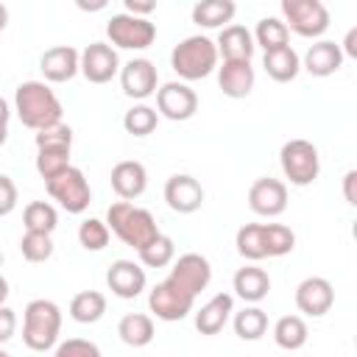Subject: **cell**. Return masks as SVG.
I'll list each match as a JSON object with an SVG mask.
<instances>
[{
    "label": "cell",
    "mask_w": 357,
    "mask_h": 357,
    "mask_svg": "<svg viewBox=\"0 0 357 357\" xmlns=\"http://www.w3.org/2000/svg\"><path fill=\"white\" fill-rule=\"evenodd\" d=\"M14 112L20 117V123L31 131H42L47 126L61 123L64 106L59 100V95L50 89V84L45 81H22L14 89Z\"/></svg>",
    "instance_id": "6da1fadb"
},
{
    "label": "cell",
    "mask_w": 357,
    "mask_h": 357,
    "mask_svg": "<svg viewBox=\"0 0 357 357\" xmlns=\"http://www.w3.org/2000/svg\"><path fill=\"white\" fill-rule=\"evenodd\" d=\"M106 226L120 243H126L134 251L145 248L156 234H162L156 226V218L148 209L134 206L131 201H114L106 209Z\"/></svg>",
    "instance_id": "7a4b0ae2"
},
{
    "label": "cell",
    "mask_w": 357,
    "mask_h": 357,
    "mask_svg": "<svg viewBox=\"0 0 357 357\" xmlns=\"http://www.w3.org/2000/svg\"><path fill=\"white\" fill-rule=\"evenodd\" d=\"M220 64V56H218V47L209 36L204 33H192V36H184L173 53H170V67L173 73L190 84V81H201L206 75H212Z\"/></svg>",
    "instance_id": "3957f363"
},
{
    "label": "cell",
    "mask_w": 357,
    "mask_h": 357,
    "mask_svg": "<svg viewBox=\"0 0 357 357\" xmlns=\"http://www.w3.org/2000/svg\"><path fill=\"white\" fill-rule=\"evenodd\" d=\"M61 335V310L50 298H33L22 310V343L31 351L56 349Z\"/></svg>",
    "instance_id": "277c9868"
},
{
    "label": "cell",
    "mask_w": 357,
    "mask_h": 357,
    "mask_svg": "<svg viewBox=\"0 0 357 357\" xmlns=\"http://www.w3.org/2000/svg\"><path fill=\"white\" fill-rule=\"evenodd\" d=\"M45 190H47V195H50L64 212H70V215H81V212H86L89 204H92V187H89V181H86L84 170L75 167V165H70V167H64L59 176L47 178V181H45Z\"/></svg>",
    "instance_id": "5b68a950"
},
{
    "label": "cell",
    "mask_w": 357,
    "mask_h": 357,
    "mask_svg": "<svg viewBox=\"0 0 357 357\" xmlns=\"http://www.w3.org/2000/svg\"><path fill=\"white\" fill-rule=\"evenodd\" d=\"M279 165L284 178L296 187H310L321 173V156L310 139H287L279 151Z\"/></svg>",
    "instance_id": "8992f818"
},
{
    "label": "cell",
    "mask_w": 357,
    "mask_h": 357,
    "mask_svg": "<svg viewBox=\"0 0 357 357\" xmlns=\"http://www.w3.org/2000/svg\"><path fill=\"white\" fill-rule=\"evenodd\" d=\"M282 17L284 28L304 39H318L329 28V11L321 0H282Z\"/></svg>",
    "instance_id": "52a82bcc"
},
{
    "label": "cell",
    "mask_w": 357,
    "mask_h": 357,
    "mask_svg": "<svg viewBox=\"0 0 357 357\" xmlns=\"http://www.w3.org/2000/svg\"><path fill=\"white\" fill-rule=\"evenodd\" d=\"M106 36L109 45L117 50H145L156 39V25L145 17H131L126 11L112 14L106 22Z\"/></svg>",
    "instance_id": "ba28073f"
},
{
    "label": "cell",
    "mask_w": 357,
    "mask_h": 357,
    "mask_svg": "<svg viewBox=\"0 0 357 357\" xmlns=\"http://www.w3.org/2000/svg\"><path fill=\"white\" fill-rule=\"evenodd\" d=\"M192 304H195V298L187 293V290H181L173 279H162V282H156L153 287H151V293H148V310L159 318V321H167V324H173V321H184L190 312H192Z\"/></svg>",
    "instance_id": "9c48e42d"
},
{
    "label": "cell",
    "mask_w": 357,
    "mask_h": 357,
    "mask_svg": "<svg viewBox=\"0 0 357 357\" xmlns=\"http://www.w3.org/2000/svg\"><path fill=\"white\" fill-rule=\"evenodd\" d=\"M198 112V95L184 81H167L156 89V114L167 117L173 123H184L195 117Z\"/></svg>",
    "instance_id": "30bf717a"
},
{
    "label": "cell",
    "mask_w": 357,
    "mask_h": 357,
    "mask_svg": "<svg viewBox=\"0 0 357 357\" xmlns=\"http://www.w3.org/2000/svg\"><path fill=\"white\" fill-rule=\"evenodd\" d=\"M167 279H173L181 290H187L192 298H198V293L206 290L209 282H212V265H209V259L204 254L187 251V254H181L178 259L170 262Z\"/></svg>",
    "instance_id": "8fae6325"
},
{
    "label": "cell",
    "mask_w": 357,
    "mask_h": 357,
    "mask_svg": "<svg viewBox=\"0 0 357 357\" xmlns=\"http://www.w3.org/2000/svg\"><path fill=\"white\" fill-rule=\"evenodd\" d=\"M120 86H123V95L126 98H134V100H145L151 95H156L159 89V70L151 59H131L126 64H120Z\"/></svg>",
    "instance_id": "7c38bea8"
},
{
    "label": "cell",
    "mask_w": 357,
    "mask_h": 357,
    "mask_svg": "<svg viewBox=\"0 0 357 357\" xmlns=\"http://www.w3.org/2000/svg\"><path fill=\"white\" fill-rule=\"evenodd\" d=\"M81 75L89 84H109L120 75V56L109 42H89L81 50Z\"/></svg>",
    "instance_id": "4fadbf2b"
},
{
    "label": "cell",
    "mask_w": 357,
    "mask_h": 357,
    "mask_svg": "<svg viewBox=\"0 0 357 357\" xmlns=\"http://www.w3.org/2000/svg\"><path fill=\"white\" fill-rule=\"evenodd\" d=\"M248 206L259 218H279L287 209V184L271 176L257 178L248 187Z\"/></svg>",
    "instance_id": "5bb4252c"
},
{
    "label": "cell",
    "mask_w": 357,
    "mask_h": 357,
    "mask_svg": "<svg viewBox=\"0 0 357 357\" xmlns=\"http://www.w3.org/2000/svg\"><path fill=\"white\" fill-rule=\"evenodd\" d=\"M39 70L45 75V84H67L81 73V50H75L73 45L47 47L39 56Z\"/></svg>",
    "instance_id": "9a60e30c"
},
{
    "label": "cell",
    "mask_w": 357,
    "mask_h": 357,
    "mask_svg": "<svg viewBox=\"0 0 357 357\" xmlns=\"http://www.w3.org/2000/svg\"><path fill=\"white\" fill-rule=\"evenodd\" d=\"M293 298H296L298 312H304L310 318H321L335 304V287L324 276H307V279H301L296 284V296Z\"/></svg>",
    "instance_id": "2e32d148"
},
{
    "label": "cell",
    "mask_w": 357,
    "mask_h": 357,
    "mask_svg": "<svg viewBox=\"0 0 357 357\" xmlns=\"http://www.w3.org/2000/svg\"><path fill=\"white\" fill-rule=\"evenodd\" d=\"M165 204L178 215H192L204 204V187L190 173H173L165 181Z\"/></svg>",
    "instance_id": "e0dca14e"
},
{
    "label": "cell",
    "mask_w": 357,
    "mask_h": 357,
    "mask_svg": "<svg viewBox=\"0 0 357 357\" xmlns=\"http://www.w3.org/2000/svg\"><path fill=\"white\" fill-rule=\"evenodd\" d=\"M145 268L134 259H114L106 271V287L117 298H137L145 290Z\"/></svg>",
    "instance_id": "ac0fdd59"
},
{
    "label": "cell",
    "mask_w": 357,
    "mask_h": 357,
    "mask_svg": "<svg viewBox=\"0 0 357 357\" xmlns=\"http://www.w3.org/2000/svg\"><path fill=\"white\" fill-rule=\"evenodd\" d=\"M109 181H112V190L117 192L120 201H134L148 190V170L137 159H123L112 167Z\"/></svg>",
    "instance_id": "d6986e66"
},
{
    "label": "cell",
    "mask_w": 357,
    "mask_h": 357,
    "mask_svg": "<svg viewBox=\"0 0 357 357\" xmlns=\"http://www.w3.org/2000/svg\"><path fill=\"white\" fill-rule=\"evenodd\" d=\"M343 67V53H340V45L332 42V39H318L307 47L304 59H301V70H307L310 75L315 78H326V75H335L337 70Z\"/></svg>",
    "instance_id": "ffe728a7"
},
{
    "label": "cell",
    "mask_w": 357,
    "mask_h": 357,
    "mask_svg": "<svg viewBox=\"0 0 357 357\" xmlns=\"http://www.w3.org/2000/svg\"><path fill=\"white\" fill-rule=\"evenodd\" d=\"M218 86L226 98H248L257 81V73L251 61H220L218 64Z\"/></svg>",
    "instance_id": "44dd1931"
},
{
    "label": "cell",
    "mask_w": 357,
    "mask_h": 357,
    "mask_svg": "<svg viewBox=\"0 0 357 357\" xmlns=\"http://www.w3.org/2000/svg\"><path fill=\"white\" fill-rule=\"evenodd\" d=\"M215 47H218V56L223 61H251V56L257 50L254 36H251V31L245 25H226V28H220Z\"/></svg>",
    "instance_id": "7402d4cb"
},
{
    "label": "cell",
    "mask_w": 357,
    "mask_h": 357,
    "mask_svg": "<svg viewBox=\"0 0 357 357\" xmlns=\"http://www.w3.org/2000/svg\"><path fill=\"white\" fill-rule=\"evenodd\" d=\"M234 312V296L231 293H215L206 304H201V310L195 312V329L201 335H218L223 332V326L229 324Z\"/></svg>",
    "instance_id": "603a6c76"
},
{
    "label": "cell",
    "mask_w": 357,
    "mask_h": 357,
    "mask_svg": "<svg viewBox=\"0 0 357 357\" xmlns=\"http://www.w3.org/2000/svg\"><path fill=\"white\" fill-rule=\"evenodd\" d=\"M231 287H234V296L243 298L245 304H259L271 293V276L259 265H243L237 268Z\"/></svg>",
    "instance_id": "cb8c5ba5"
},
{
    "label": "cell",
    "mask_w": 357,
    "mask_h": 357,
    "mask_svg": "<svg viewBox=\"0 0 357 357\" xmlns=\"http://www.w3.org/2000/svg\"><path fill=\"white\" fill-rule=\"evenodd\" d=\"M262 67H265L268 78H273L276 84H287L301 73V56L287 45V47L262 53Z\"/></svg>",
    "instance_id": "d4e9b609"
},
{
    "label": "cell",
    "mask_w": 357,
    "mask_h": 357,
    "mask_svg": "<svg viewBox=\"0 0 357 357\" xmlns=\"http://www.w3.org/2000/svg\"><path fill=\"white\" fill-rule=\"evenodd\" d=\"M117 335L126 346L131 349H142L153 340L156 335V326H153V318L145 315V312H126L117 324Z\"/></svg>",
    "instance_id": "484cf974"
},
{
    "label": "cell",
    "mask_w": 357,
    "mask_h": 357,
    "mask_svg": "<svg viewBox=\"0 0 357 357\" xmlns=\"http://www.w3.org/2000/svg\"><path fill=\"white\" fill-rule=\"evenodd\" d=\"M237 14V6L231 0H201L192 6V22L198 28H226Z\"/></svg>",
    "instance_id": "4316f807"
},
{
    "label": "cell",
    "mask_w": 357,
    "mask_h": 357,
    "mask_svg": "<svg viewBox=\"0 0 357 357\" xmlns=\"http://www.w3.org/2000/svg\"><path fill=\"white\" fill-rule=\"evenodd\" d=\"M310 337L307 321L301 315H282L273 324V343L284 351H298Z\"/></svg>",
    "instance_id": "83f0119b"
},
{
    "label": "cell",
    "mask_w": 357,
    "mask_h": 357,
    "mask_svg": "<svg viewBox=\"0 0 357 357\" xmlns=\"http://www.w3.org/2000/svg\"><path fill=\"white\" fill-rule=\"evenodd\" d=\"M106 315V296L100 290H81L70 301V318L75 324H98Z\"/></svg>",
    "instance_id": "f1b7e54d"
},
{
    "label": "cell",
    "mask_w": 357,
    "mask_h": 357,
    "mask_svg": "<svg viewBox=\"0 0 357 357\" xmlns=\"http://www.w3.org/2000/svg\"><path fill=\"white\" fill-rule=\"evenodd\" d=\"M231 326L240 340H259L268 332V312L257 304H248L231 315Z\"/></svg>",
    "instance_id": "f546056e"
},
{
    "label": "cell",
    "mask_w": 357,
    "mask_h": 357,
    "mask_svg": "<svg viewBox=\"0 0 357 357\" xmlns=\"http://www.w3.org/2000/svg\"><path fill=\"white\" fill-rule=\"evenodd\" d=\"M254 45L262 47L265 53L271 50H279V47H287L290 45V31L284 28V22L279 17H262L254 28Z\"/></svg>",
    "instance_id": "4dcf8cb0"
},
{
    "label": "cell",
    "mask_w": 357,
    "mask_h": 357,
    "mask_svg": "<svg viewBox=\"0 0 357 357\" xmlns=\"http://www.w3.org/2000/svg\"><path fill=\"white\" fill-rule=\"evenodd\" d=\"M22 226H25V231L53 234L56 226H59V212L50 201H31L22 209Z\"/></svg>",
    "instance_id": "1f68e13d"
},
{
    "label": "cell",
    "mask_w": 357,
    "mask_h": 357,
    "mask_svg": "<svg viewBox=\"0 0 357 357\" xmlns=\"http://www.w3.org/2000/svg\"><path fill=\"white\" fill-rule=\"evenodd\" d=\"M234 245L237 254L248 262H259L265 259V240H262V223H245L237 229L234 234Z\"/></svg>",
    "instance_id": "d6a6232c"
},
{
    "label": "cell",
    "mask_w": 357,
    "mask_h": 357,
    "mask_svg": "<svg viewBox=\"0 0 357 357\" xmlns=\"http://www.w3.org/2000/svg\"><path fill=\"white\" fill-rule=\"evenodd\" d=\"M137 257H139V265L145 268H167L176 259V243L167 234H156L145 248L137 251Z\"/></svg>",
    "instance_id": "836d02e7"
},
{
    "label": "cell",
    "mask_w": 357,
    "mask_h": 357,
    "mask_svg": "<svg viewBox=\"0 0 357 357\" xmlns=\"http://www.w3.org/2000/svg\"><path fill=\"white\" fill-rule=\"evenodd\" d=\"M156 123H159V114H156V109L148 106V103H134V106L123 114V128H126V134H131V137H148V134H153V131H156Z\"/></svg>",
    "instance_id": "e575fe53"
},
{
    "label": "cell",
    "mask_w": 357,
    "mask_h": 357,
    "mask_svg": "<svg viewBox=\"0 0 357 357\" xmlns=\"http://www.w3.org/2000/svg\"><path fill=\"white\" fill-rule=\"evenodd\" d=\"M262 240H265V257H284L296 248V234L284 223H262Z\"/></svg>",
    "instance_id": "d590c367"
},
{
    "label": "cell",
    "mask_w": 357,
    "mask_h": 357,
    "mask_svg": "<svg viewBox=\"0 0 357 357\" xmlns=\"http://www.w3.org/2000/svg\"><path fill=\"white\" fill-rule=\"evenodd\" d=\"M36 151H73V128L61 120L56 126H47L33 134Z\"/></svg>",
    "instance_id": "8d00e7d4"
},
{
    "label": "cell",
    "mask_w": 357,
    "mask_h": 357,
    "mask_svg": "<svg viewBox=\"0 0 357 357\" xmlns=\"http://www.w3.org/2000/svg\"><path fill=\"white\" fill-rule=\"evenodd\" d=\"M109 237H112V231H109L106 220H100V218H84L78 226V243L86 251H103L109 245Z\"/></svg>",
    "instance_id": "74e56055"
},
{
    "label": "cell",
    "mask_w": 357,
    "mask_h": 357,
    "mask_svg": "<svg viewBox=\"0 0 357 357\" xmlns=\"http://www.w3.org/2000/svg\"><path fill=\"white\" fill-rule=\"evenodd\" d=\"M20 251L28 262H47L53 257V237L39 231H25L20 237Z\"/></svg>",
    "instance_id": "f35d334b"
},
{
    "label": "cell",
    "mask_w": 357,
    "mask_h": 357,
    "mask_svg": "<svg viewBox=\"0 0 357 357\" xmlns=\"http://www.w3.org/2000/svg\"><path fill=\"white\" fill-rule=\"evenodd\" d=\"M36 173L47 181L59 176L64 167H70V151H36Z\"/></svg>",
    "instance_id": "ab89813d"
},
{
    "label": "cell",
    "mask_w": 357,
    "mask_h": 357,
    "mask_svg": "<svg viewBox=\"0 0 357 357\" xmlns=\"http://www.w3.org/2000/svg\"><path fill=\"white\" fill-rule=\"evenodd\" d=\"M53 357H103L100 346L86 340V337H67L61 343H56Z\"/></svg>",
    "instance_id": "60d3db41"
},
{
    "label": "cell",
    "mask_w": 357,
    "mask_h": 357,
    "mask_svg": "<svg viewBox=\"0 0 357 357\" xmlns=\"http://www.w3.org/2000/svg\"><path fill=\"white\" fill-rule=\"evenodd\" d=\"M17 184H14V178L11 176H6V173H0V218H6V215H11L14 209H17Z\"/></svg>",
    "instance_id": "b9f144b4"
},
{
    "label": "cell",
    "mask_w": 357,
    "mask_h": 357,
    "mask_svg": "<svg viewBox=\"0 0 357 357\" xmlns=\"http://www.w3.org/2000/svg\"><path fill=\"white\" fill-rule=\"evenodd\" d=\"M14 332H17V312L8 304H3L0 307V346L8 343L14 337Z\"/></svg>",
    "instance_id": "7bdbcfd3"
},
{
    "label": "cell",
    "mask_w": 357,
    "mask_h": 357,
    "mask_svg": "<svg viewBox=\"0 0 357 357\" xmlns=\"http://www.w3.org/2000/svg\"><path fill=\"white\" fill-rule=\"evenodd\" d=\"M156 11V0H126V14L131 17H145Z\"/></svg>",
    "instance_id": "ee69618b"
},
{
    "label": "cell",
    "mask_w": 357,
    "mask_h": 357,
    "mask_svg": "<svg viewBox=\"0 0 357 357\" xmlns=\"http://www.w3.org/2000/svg\"><path fill=\"white\" fill-rule=\"evenodd\" d=\"M354 184H357V170H346V176H343V198H346L349 206H357V190H354Z\"/></svg>",
    "instance_id": "f6af8a7d"
},
{
    "label": "cell",
    "mask_w": 357,
    "mask_h": 357,
    "mask_svg": "<svg viewBox=\"0 0 357 357\" xmlns=\"http://www.w3.org/2000/svg\"><path fill=\"white\" fill-rule=\"evenodd\" d=\"M8 120H11V106L6 98H0V148L8 139Z\"/></svg>",
    "instance_id": "bcb514c9"
},
{
    "label": "cell",
    "mask_w": 357,
    "mask_h": 357,
    "mask_svg": "<svg viewBox=\"0 0 357 357\" xmlns=\"http://www.w3.org/2000/svg\"><path fill=\"white\" fill-rule=\"evenodd\" d=\"M340 53H343V59L346 56L349 59H357V28H349V33H346V39L340 45Z\"/></svg>",
    "instance_id": "7dc6e473"
},
{
    "label": "cell",
    "mask_w": 357,
    "mask_h": 357,
    "mask_svg": "<svg viewBox=\"0 0 357 357\" xmlns=\"http://www.w3.org/2000/svg\"><path fill=\"white\" fill-rule=\"evenodd\" d=\"M78 8H81V11H100V8H106V0H98V3H84V0H78Z\"/></svg>",
    "instance_id": "c3c4849f"
},
{
    "label": "cell",
    "mask_w": 357,
    "mask_h": 357,
    "mask_svg": "<svg viewBox=\"0 0 357 357\" xmlns=\"http://www.w3.org/2000/svg\"><path fill=\"white\" fill-rule=\"evenodd\" d=\"M8 293H11V290H8V282H6V276L0 273V307L8 301Z\"/></svg>",
    "instance_id": "681fc988"
},
{
    "label": "cell",
    "mask_w": 357,
    "mask_h": 357,
    "mask_svg": "<svg viewBox=\"0 0 357 357\" xmlns=\"http://www.w3.org/2000/svg\"><path fill=\"white\" fill-rule=\"evenodd\" d=\"M6 25H8V8H6V3H0V33L6 31Z\"/></svg>",
    "instance_id": "f907efd6"
},
{
    "label": "cell",
    "mask_w": 357,
    "mask_h": 357,
    "mask_svg": "<svg viewBox=\"0 0 357 357\" xmlns=\"http://www.w3.org/2000/svg\"><path fill=\"white\" fill-rule=\"evenodd\" d=\"M0 357H11V354H8V351H6V349H0Z\"/></svg>",
    "instance_id": "816d5d0a"
},
{
    "label": "cell",
    "mask_w": 357,
    "mask_h": 357,
    "mask_svg": "<svg viewBox=\"0 0 357 357\" xmlns=\"http://www.w3.org/2000/svg\"><path fill=\"white\" fill-rule=\"evenodd\" d=\"M0 268H3V254H0Z\"/></svg>",
    "instance_id": "f5cc1de1"
}]
</instances>
